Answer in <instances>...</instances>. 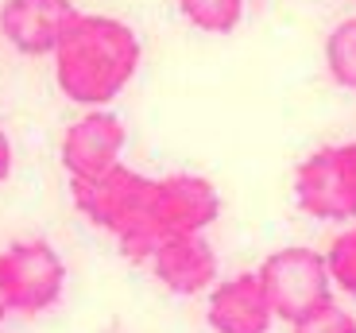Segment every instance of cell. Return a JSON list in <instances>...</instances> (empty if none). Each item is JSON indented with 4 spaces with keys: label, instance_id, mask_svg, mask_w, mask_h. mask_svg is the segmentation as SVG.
<instances>
[{
    "label": "cell",
    "instance_id": "6da1fadb",
    "mask_svg": "<svg viewBox=\"0 0 356 333\" xmlns=\"http://www.w3.org/2000/svg\"><path fill=\"white\" fill-rule=\"evenodd\" d=\"M54 81L78 108H108L143 63L140 35L124 19L78 12L54 47Z\"/></svg>",
    "mask_w": 356,
    "mask_h": 333
},
{
    "label": "cell",
    "instance_id": "7a4b0ae2",
    "mask_svg": "<svg viewBox=\"0 0 356 333\" xmlns=\"http://www.w3.org/2000/svg\"><path fill=\"white\" fill-rule=\"evenodd\" d=\"M152 186H155V179H147V174L120 163L108 174H101V179L70 182V202L93 229L113 236L132 263H147L155 252L152 233H147Z\"/></svg>",
    "mask_w": 356,
    "mask_h": 333
},
{
    "label": "cell",
    "instance_id": "3957f363",
    "mask_svg": "<svg viewBox=\"0 0 356 333\" xmlns=\"http://www.w3.org/2000/svg\"><path fill=\"white\" fill-rule=\"evenodd\" d=\"M256 275L264 283V295L275 310V318L286 325L302 322L306 314L333 302V279H330V268H325V252L306 248V244L275 248L259 263Z\"/></svg>",
    "mask_w": 356,
    "mask_h": 333
},
{
    "label": "cell",
    "instance_id": "277c9868",
    "mask_svg": "<svg viewBox=\"0 0 356 333\" xmlns=\"http://www.w3.org/2000/svg\"><path fill=\"white\" fill-rule=\"evenodd\" d=\"M294 202L318 221H356V140L306 155L294 167Z\"/></svg>",
    "mask_w": 356,
    "mask_h": 333
},
{
    "label": "cell",
    "instance_id": "5b68a950",
    "mask_svg": "<svg viewBox=\"0 0 356 333\" xmlns=\"http://www.w3.org/2000/svg\"><path fill=\"white\" fill-rule=\"evenodd\" d=\"M0 283L8 295L12 314L35 318L51 310L66 291V263L51 241L31 236V241H16L0 252Z\"/></svg>",
    "mask_w": 356,
    "mask_h": 333
},
{
    "label": "cell",
    "instance_id": "8992f818",
    "mask_svg": "<svg viewBox=\"0 0 356 333\" xmlns=\"http://www.w3.org/2000/svg\"><path fill=\"white\" fill-rule=\"evenodd\" d=\"M217 217H221V194L209 179L190 171L155 179L152 209H147V233L155 248L175 236H202Z\"/></svg>",
    "mask_w": 356,
    "mask_h": 333
},
{
    "label": "cell",
    "instance_id": "52a82bcc",
    "mask_svg": "<svg viewBox=\"0 0 356 333\" xmlns=\"http://www.w3.org/2000/svg\"><path fill=\"white\" fill-rule=\"evenodd\" d=\"M128 144V128L113 108H86L78 120L63 132L58 159L70 182H89L120 167V155Z\"/></svg>",
    "mask_w": 356,
    "mask_h": 333
},
{
    "label": "cell",
    "instance_id": "ba28073f",
    "mask_svg": "<svg viewBox=\"0 0 356 333\" xmlns=\"http://www.w3.org/2000/svg\"><path fill=\"white\" fill-rule=\"evenodd\" d=\"M74 16H78L74 0H4L0 35L27 58H43L54 54Z\"/></svg>",
    "mask_w": 356,
    "mask_h": 333
},
{
    "label": "cell",
    "instance_id": "9c48e42d",
    "mask_svg": "<svg viewBox=\"0 0 356 333\" xmlns=\"http://www.w3.org/2000/svg\"><path fill=\"white\" fill-rule=\"evenodd\" d=\"M205 322L213 333H271L275 310L267 302L256 271L217 279V287L205 298Z\"/></svg>",
    "mask_w": 356,
    "mask_h": 333
},
{
    "label": "cell",
    "instance_id": "30bf717a",
    "mask_svg": "<svg viewBox=\"0 0 356 333\" xmlns=\"http://www.w3.org/2000/svg\"><path fill=\"white\" fill-rule=\"evenodd\" d=\"M152 271L155 279L178 298H194V295H209L217 287V248L202 236H175V241H163L152 252Z\"/></svg>",
    "mask_w": 356,
    "mask_h": 333
},
{
    "label": "cell",
    "instance_id": "8fae6325",
    "mask_svg": "<svg viewBox=\"0 0 356 333\" xmlns=\"http://www.w3.org/2000/svg\"><path fill=\"white\" fill-rule=\"evenodd\" d=\"M178 12L205 35H232L244 19V0H178Z\"/></svg>",
    "mask_w": 356,
    "mask_h": 333
},
{
    "label": "cell",
    "instance_id": "7c38bea8",
    "mask_svg": "<svg viewBox=\"0 0 356 333\" xmlns=\"http://www.w3.org/2000/svg\"><path fill=\"white\" fill-rule=\"evenodd\" d=\"M325 70L341 90L356 93V16L341 19L325 35Z\"/></svg>",
    "mask_w": 356,
    "mask_h": 333
},
{
    "label": "cell",
    "instance_id": "4fadbf2b",
    "mask_svg": "<svg viewBox=\"0 0 356 333\" xmlns=\"http://www.w3.org/2000/svg\"><path fill=\"white\" fill-rule=\"evenodd\" d=\"M325 268H330L333 291L356 298V225L341 229L325 248Z\"/></svg>",
    "mask_w": 356,
    "mask_h": 333
},
{
    "label": "cell",
    "instance_id": "5bb4252c",
    "mask_svg": "<svg viewBox=\"0 0 356 333\" xmlns=\"http://www.w3.org/2000/svg\"><path fill=\"white\" fill-rule=\"evenodd\" d=\"M291 333H356V318L348 314L345 307L330 302V307H321V310H314V314H306L302 322H294Z\"/></svg>",
    "mask_w": 356,
    "mask_h": 333
},
{
    "label": "cell",
    "instance_id": "9a60e30c",
    "mask_svg": "<svg viewBox=\"0 0 356 333\" xmlns=\"http://www.w3.org/2000/svg\"><path fill=\"white\" fill-rule=\"evenodd\" d=\"M12 163H16V152H12V140H8V132L0 128V182H8V174H12Z\"/></svg>",
    "mask_w": 356,
    "mask_h": 333
},
{
    "label": "cell",
    "instance_id": "2e32d148",
    "mask_svg": "<svg viewBox=\"0 0 356 333\" xmlns=\"http://www.w3.org/2000/svg\"><path fill=\"white\" fill-rule=\"evenodd\" d=\"M12 314V307H8V295H4V283H0V322Z\"/></svg>",
    "mask_w": 356,
    "mask_h": 333
}]
</instances>
